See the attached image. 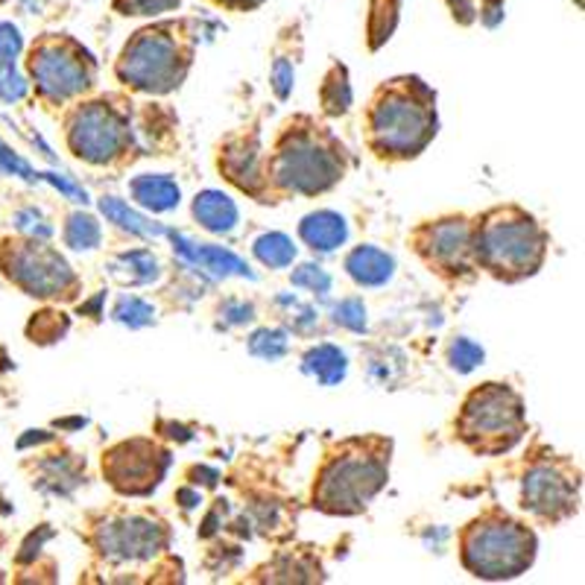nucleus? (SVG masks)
<instances>
[{"instance_id": "f257e3e1", "label": "nucleus", "mask_w": 585, "mask_h": 585, "mask_svg": "<svg viewBox=\"0 0 585 585\" xmlns=\"http://www.w3.org/2000/svg\"><path fill=\"white\" fill-rule=\"evenodd\" d=\"M348 170V150L329 127L308 115L284 120L273 150L264 162L270 200L284 196H320L343 182Z\"/></svg>"}, {"instance_id": "f03ea898", "label": "nucleus", "mask_w": 585, "mask_h": 585, "mask_svg": "<svg viewBox=\"0 0 585 585\" xmlns=\"http://www.w3.org/2000/svg\"><path fill=\"white\" fill-rule=\"evenodd\" d=\"M366 146L381 162H410L437 138V94L419 76L378 85L363 115Z\"/></svg>"}, {"instance_id": "7ed1b4c3", "label": "nucleus", "mask_w": 585, "mask_h": 585, "mask_svg": "<svg viewBox=\"0 0 585 585\" xmlns=\"http://www.w3.org/2000/svg\"><path fill=\"white\" fill-rule=\"evenodd\" d=\"M390 454H393V442L384 437H348L331 445L313 480V510L325 515L363 512L386 486Z\"/></svg>"}, {"instance_id": "20e7f679", "label": "nucleus", "mask_w": 585, "mask_h": 585, "mask_svg": "<svg viewBox=\"0 0 585 585\" xmlns=\"http://www.w3.org/2000/svg\"><path fill=\"white\" fill-rule=\"evenodd\" d=\"M550 235L518 205H498L471 223V252L477 270L498 282H524L541 270Z\"/></svg>"}, {"instance_id": "39448f33", "label": "nucleus", "mask_w": 585, "mask_h": 585, "mask_svg": "<svg viewBox=\"0 0 585 585\" xmlns=\"http://www.w3.org/2000/svg\"><path fill=\"white\" fill-rule=\"evenodd\" d=\"M196 36L191 33V21H162L153 27L138 29L120 50L115 62V76L138 94L176 92L193 64Z\"/></svg>"}, {"instance_id": "423d86ee", "label": "nucleus", "mask_w": 585, "mask_h": 585, "mask_svg": "<svg viewBox=\"0 0 585 585\" xmlns=\"http://www.w3.org/2000/svg\"><path fill=\"white\" fill-rule=\"evenodd\" d=\"M459 562L477 580H512L536 559V533L501 506H489L459 530Z\"/></svg>"}, {"instance_id": "0eeeda50", "label": "nucleus", "mask_w": 585, "mask_h": 585, "mask_svg": "<svg viewBox=\"0 0 585 585\" xmlns=\"http://www.w3.org/2000/svg\"><path fill=\"white\" fill-rule=\"evenodd\" d=\"M132 103L123 97H94L80 100L64 115V138L71 153L85 165L118 167L132 162L135 127H132Z\"/></svg>"}, {"instance_id": "6e6552de", "label": "nucleus", "mask_w": 585, "mask_h": 585, "mask_svg": "<svg viewBox=\"0 0 585 585\" xmlns=\"http://www.w3.org/2000/svg\"><path fill=\"white\" fill-rule=\"evenodd\" d=\"M454 430L459 442L475 451L477 457H501L527 433L522 395L510 384L494 381L475 386L459 407Z\"/></svg>"}, {"instance_id": "1a4fd4ad", "label": "nucleus", "mask_w": 585, "mask_h": 585, "mask_svg": "<svg viewBox=\"0 0 585 585\" xmlns=\"http://www.w3.org/2000/svg\"><path fill=\"white\" fill-rule=\"evenodd\" d=\"M27 73L47 109H64L97 83V59L71 36H41L29 47Z\"/></svg>"}, {"instance_id": "9d476101", "label": "nucleus", "mask_w": 585, "mask_h": 585, "mask_svg": "<svg viewBox=\"0 0 585 585\" xmlns=\"http://www.w3.org/2000/svg\"><path fill=\"white\" fill-rule=\"evenodd\" d=\"M0 273L19 290L36 299H62L71 302L80 292V278L53 247L38 238L0 240Z\"/></svg>"}, {"instance_id": "9b49d317", "label": "nucleus", "mask_w": 585, "mask_h": 585, "mask_svg": "<svg viewBox=\"0 0 585 585\" xmlns=\"http://www.w3.org/2000/svg\"><path fill=\"white\" fill-rule=\"evenodd\" d=\"M88 545L111 568L141 565L165 553L170 530L153 512H103L92 524Z\"/></svg>"}, {"instance_id": "f8f14e48", "label": "nucleus", "mask_w": 585, "mask_h": 585, "mask_svg": "<svg viewBox=\"0 0 585 585\" xmlns=\"http://www.w3.org/2000/svg\"><path fill=\"white\" fill-rule=\"evenodd\" d=\"M416 255L430 266V273L449 282H471L477 275L471 252V219L466 214L428 219L410 235Z\"/></svg>"}, {"instance_id": "ddd939ff", "label": "nucleus", "mask_w": 585, "mask_h": 585, "mask_svg": "<svg viewBox=\"0 0 585 585\" xmlns=\"http://www.w3.org/2000/svg\"><path fill=\"white\" fill-rule=\"evenodd\" d=\"M170 451L156 439H123L103 454V477L115 492L144 498L158 489L170 468Z\"/></svg>"}, {"instance_id": "4468645a", "label": "nucleus", "mask_w": 585, "mask_h": 585, "mask_svg": "<svg viewBox=\"0 0 585 585\" xmlns=\"http://www.w3.org/2000/svg\"><path fill=\"white\" fill-rule=\"evenodd\" d=\"M576 492H580V471L565 457L533 459L522 480V506L536 518L557 524L576 512Z\"/></svg>"}, {"instance_id": "2eb2a0df", "label": "nucleus", "mask_w": 585, "mask_h": 585, "mask_svg": "<svg viewBox=\"0 0 585 585\" xmlns=\"http://www.w3.org/2000/svg\"><path fill=\"white\" fill-rule=\"evenodd\" d=\"M264 146H261V129L249 127L229 135L217 150V167L223 179L235 184L238 191L249 193L258 202H273L266 191L264 176Z\"/></svg>"}, {"instance_id": "dca6fc26", "label": "nucleus", "mask_w": 585, "mask_h": 585, "mask_svg": "<svg viewBox=\"0 0 585 585\" xmlns=\"http://www.w3.org/2000/svg\"><path fill=\"white\" fill-rule=\"evenodd\" d=\"M343 266L357 287H384L395 275V258L386 249L369 247V243L351 249Z\"/></svg>"}, {"instance_id": "f3484780", "label": "nucleus", "mask_w": 585, "mask_h": 585, "mask_svg": "<svg viewBox=\"0 0 585 585\" xmlns=\"http://www.w3.org/2000/svg\"><path fill=\"white\" fill-rule=\"evenodd\" d=\"M299 238L305 247H311L313 252H334L348 240V223L337 211H313L299 223Z\"/></svg>"}, {"instance_id": "a211bd4d", "label": "nucleus", "mask_w": 585, "mask_h": 585, "mask_svg": "<svg viewBox=\"0 0 585 585\" xmlns=\"http://www.w3.org/2000/svg\"><path fill=\"white\" fill-rule=\"evenodd\" d=\"M129 193H132V200L141 208L153 211V214H165V211L179 208V202H182V191H179L176 179H170L165 174L135 176L129 182Z\"/></svg>"}, {"instance_id": "6ab92c4d", "label": "nucleus", "mask_w": 585, "mask_h": 585, "mask_svg": "<svg viewBox=\"0 0 585 585\" xmlns=\"http://www.w3.org/2000/svg\"><path fill=\"white\" fill-rule=\"evenodd\" d=\"M193 219L211 235H231L238 226V205L223 191H202L193 196Z\"/></svg>"}, {"instance_id": "aec40b11", "label": "nucleus", "mask_w": 585, "mask_h": 585, "mask_svg": "<svg viewBox=\"0 0 585 585\" xmlns=\"http://www.w3.org/2000/svg\"><path fill=\"white\" fill-rule=\"evenodd\" d=\"M174 243L191 264L208 270V273H214L217 278H229V275H247L249 278V275H252L249 273V266L243 264L238 255H231L229 249L208 247V243H200V247H196L191 240H184L182 235H174Z\"/></svg>"}, {"instance_id": "412c9836", "label": "nucleus", "mask_w": 585, "mask_h": 585, "mask_svg": "<svg viewBox=\"0 0 585 585\" xmlns=\"http://www.w3.org/2000/svg\"><path fill=\"white\" fill-rule=\"evenodd\" d=\"M109 273L120 284H153L162 275V264L150 249H129L111 258Z\"/></svg>"}, {"instance_id": "4be33fe9", "label": "nucleus", "mask_w": 585, "mask_h": 585, "mask_svg": "<svg viewBox=\"0 0 585 585\" xmlns=\"http://www.w3.org/2000/svg\"><path fill=\"white\" fill-rule=\"evenodd\" d=\"M302 369L311 378H317L320 384L334 386L339 384L348 372V357L343 348L331 346V343H320L305 351L302 357Z\"/></svg>"}, {"instance_id": "5701e85b", "label": "nucleus", "mask_w": 585, "mask_h": 585, "mask_svg": "<svg viewBox=\"0 0 585 585\" xmlns=\"http://www.w3.org/2000/svg\"><path fill=\"white\" fill-rule=\"evenodd\" d=\"M322 111L329 118H343L351 109V85H348L346 64H334L320 85Z\"/></svg>"}, {"instance_id": "b1692460", "label": "nucleus", "mask_w": 585, "mask_h": 585, "mask_svg": "<svg viewBox=\"0 0 585 585\" xmlns=\"http://www.w3.org/2000/svg\"><path fill=\"white\" fill-rule=\"evenodd\" d=\"M252 255L270 270H284L296 261V247L282 231H264L261 238L252 240Z\"/></svg>"}, {"instance_id": "393cba45", "label": "nucleus", "mask_w": 585, "mask_h": 585, "mask_svg": "<svg viewBox=\"0 0 585 585\" xmlns=\"http://www.w3.org/2000/svg\"><path fill=\"white\" fill-rule=\"evenodd\" d=\"M62 238H64V243H68L71 249H76V252H92V249L100 247V240H103L100 223H97L92 214L73 211L71 217H68V223H64Z\"/></svg>"}, {"instance_id": "a878e982", "label": "nucleus", "mask_w": 585, "mask_h": 585, "mask_svg": "<svg viewBox=\"0 0 585 585\" xmlns=\"http://www.w3.org/2000/svg\"><path fill=\"white\" fill-rule=\"evenodd\" d=\"M100 211L106 214V219H111L115 226H120V229L132 231V235H144V238H156L158 226H153V223H146L141 214H135V211L129 208L127 202L115 200V196H103L100 202Z\"/></svg>"}, {"instance_id": "bb28decb", "label": "nucleus", "mask_w": 585, "mask_h": 585, "mask_svg": "<svg viewBox=\"0 0 585 585\" xmlns=\"http://www.w3.org/2000/svg\"><path fill=\"white\" fill-rule=\"evenodd\" d=\"M258 580H273V583H311V580H322V568L313 562H305L302 557L292 559V565L278 557L273 565H266V574Z\"/></svg>"}, {"instance_id": "cd10ccee", "label": "nucleus", "mask_w": 585, "mask_h": 585, "mask_svg": "<svg viewBox=\"0 0 585 585\" xmlns=\"http://www.w3.org/2000/svg\"><path fill=\"white\" fill-rule=\"evenodd\" d=\"M398 21V0H372V15H369V47L378 50L384 45Z\"/></svg>"}, {"instance_id": "c85d7f7f", "label": "nucleus", "mask_w": 585, "mask_h": 585, "mask_svg": "<svg viewBox=\"0 0 585 585\" xmlns=\"http://www.w3.org/2000/svg\"><path fill=\"white\" fill-rule=\"evenodd\" d=\"M111 320L129 325V329H144V325L156 322V308L144 299H138V296H120L115 311H111Z\"/></svg>"}, {"instance_id": "c756f323", "label": "nucleus", "mask_w": 585, "mask_h": 585, "mask_svg": "<svg viewBox=\"0 0 585 585\" xmlns=\"http://www.w3.org/2000/svg\"><path fill=\"white\" fill-rule=\"evenodd\" d=\"M68 317L59 311H41L36 313L33 320H29L27 325V337L33 339V343H41V346H47V343H56V339H62L64 334H68Z\"/></svg>"}, {"instance_id": "7c9ffc66", "label": "nucleus", "mask_w": 585, "mask_h": 585, "mask_svg": "<svg viewBox=\"0 0 585 585\" xmlns=\"http://www.w3.org/2000/svg\"><path fill=\"white\" fill-rule=\"evenodd\" d=\"M290 351V343H287V334L282 329H258L252 337H249V355L261 357V360H282L284 355Z\"/></svg>"}, {"instance_id": "2f4dec72", "label": "nucleus", "mask_w": 585, "mask_h": 585, "mask_svg": "<svg viewBox=\"0 0 585 585\" xmlns=\"http://www.w3.org/2000/svg\"><path fill=\"white\" fill-rule=\"evenodd\" d=\"M483 348L466 337H457L449 346V366L454 372H459V375H468L471 369H477V366L483 363Z\"/></svg>"}, {"instance_id": "473e14b6", "label": "nucleus", "mask_w": 585, "mask_h": 585, "mask_svg": "<svg viewBox=\"0 0 585 585\" xmlns=\"http://www.w3.org/2000/svg\"><path fill=\"white\" fill-rule=\"evenodd\" d=\"M334 322H337L339 329L355 331V334H363L366 331L363 299H357V296H351V299H343V302L334 308Z\"/></svg>"}, {"instance_id": "72a5a7b5", "label": "nucleus", "mask_w": 585, "mask_h": 585, "mask_svg": "<svg viewBox=\"0 0 585 585\" xmlns=\"http://www.w3.org/2000/svg\"><path fill=\"white\" fill-rule=\"evenodd\" d=\"M290 278L296 287H302V290H311V292H320V296H325V292L331 290V275L317 264H302L299 270H296V273L290 275Z\"/></svg>"}, {"instance_id": "f704fd0d", "label": "nucleus", "mask_w": 585, "mask_h": 585, "mask_svg": "<svg viewBox=\"0 0 585 585\" xmlns=\"http://www.w3.org/2000/svg\"><path fill=\"white\" fill-rule=\"evenodd\" d=\"M182 0H115L120 15H158V12L176 10Z\"/></svg>"}, {"instance_id": "c9c22d12", "label": "nucleus", "mask_w": 585, "mask_h": 585, "mask_svg": "<svg viewBox=\"0 0 585 585\" xmlns=\"http://www.w3.org/2000/svg\"><path fill=\"white\" fill-rule=\"evenodd\" d=\"M21 47L24 41H21L19 27L10 21H0V68H12L21 56Z\"/></svg>"}, {"instance_id": "e433bc0d", "label": "nucleus", "mask_w": 585, "mask_h": 585, "mask_svg": "<svg viewBox=\"0 0 585 585\" xmlns=\"http://www.w3.org/2000/svg\"><path fill=\"white\" fill-rule=\"evenodd\" d=\"M292 80H296V68H292V59L287 56H278L273 62V73H270V85L278 100H287L292 92Z\"/></svg>"}, {"instance_id": "4c0bfd02", "label": "nucleus", "mask_w": 585, "mask_h": 585, "mask_svg": "<svg viewBox=\"0 0 585 585\" xmlns=\"http://www.w3.org/2000/svg\"><path fill=\"white\" fill-rule=\"evenodd\" d=\"M24 94H27V83H24V76L15 71V64H12V68H0V100L15 103L21 100Z\"/></svg>"}, {"instance_id": "58836bf2", "label": "nucleus", "mask_w": 585, "mask_h": 585, "mask_svg": "<svg viewBox=\"0 0 585 585\" xmlns=\"http://www.w3.org/2000/svg\"><path fill=\"white\" fill-rule=\"evenodd\" d=\"M219 317L226 325H247V322L255 320V308L249 302H240V299H229L219 308Z\"/></svg>"}, {"instance_id": "ea45409f", "label": "nucleus", "mask_w": 585, "mask_h": 585, "mask_svg": "<svg viewBox=\"0 0 585 585\" xmlns=\"http://www.w3.org/2000/svg\"><path fill=\"white\" fill-rule=\"evenodd\" d=\"M217 7H226V10H235V12H249L255 10V7H261L264 0H214Z\"/></svg>"}]
</instances>
